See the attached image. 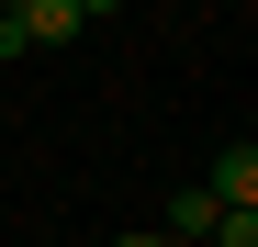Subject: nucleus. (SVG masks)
<instances>
[{"instance_id":"1","label":"nucleus","mask_w":258,"mask_h":247,"mask_svg":"<svg viewBox=\"0 0 258 247\" xmlns=\"http://www.w3.org/2000/svg\"><path fill=\"white\" fill-rule=\"evenodd\" d=\"M90 23H101V0H0V56L68 45V34H90Z\"/></svg>"},{"instance_id":"2","label":"nucleus","mask_w":258,"mask_h":247,"mask_svg":"<svg viewBox=\"0 0 258 247\" xmlns=\"http://www.w3.org/2000/svg\"><path fill=\"white\" fill-rule=\"evenodd\" d=\"M225 214H258V135H236V146H213V180H202Z\"/></svg>"},{"instance_id":"3","label":"nucleus","mask_w":258,"mask_h":247,"mask_svg":"<svg viewBox=\"0 0 258 247\" xmlns=\"http://www.w3.org/2000/svg\"><path fill=\"white\" fill-rule=\"evenodd\" d=\"M213 214H225V202H213V191H180V202H168V247H213Z\"/></svg>"},{"instance_id":"4","label":"nucleus","mask_w":258,"mask_h":247,"mask_svg":"<svg viewBox=\"0 0 258 247\" xmlns=\"http://www.w3.org/2000/svg\"><path fill=\"white\" fill-rule=\"evenodd\" d=\"M213 247H258V214H213Z\"/></svg>"},{"instance_id":"5","label":"nucleus","mask_w":258,"mask_h":247,"mask_svg":"<svg viewBox=\"0 0 258 247\" xmlns=\"http://www.w3.org/2000/svg\"><path fill=\"white\" fill-rule=\"evenodd\" d=\"M123 247H168V236H123Z\"/></svg>"}]
</instances>
